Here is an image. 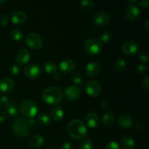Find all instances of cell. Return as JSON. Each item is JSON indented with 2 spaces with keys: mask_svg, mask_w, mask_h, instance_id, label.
<instances>
[{
  "mask_svg": "<svg viewBox=\"0 0 149 149\" xmlns=\"http://www.w3.org/2000/svg\"><path fill=\"white\" fill-rule=\"evenodd\" d=\"M64 95L68 100L74 101L81 95V90L77 86H68L65 89Z\"/></svg>",
  "mask_w": 149,
  "mask_h": 149,
  "instance_id": "obj_9",
  "label": "cell"
},
{
  "mask_svg": "<svg viewBox=\"0 0 149 149\" xmlns=\"http://www.w3.org/2000/svg\"><path fill=\"white\" fill-rule=\"evenodd\" d=\"M122 145L125 149H134L135 147V141L130 136H125L122 138Z\"/></svg>",
  "mask_w": 149,
  "mask_h": 149,
  "instance_id": "obj_23",
  "label": "cell"
},
{
  "mask_svg": "<svg viewBox=\"0 0 149 149\" xmlns=\"http://www.w3.org/2000/svg\"><path fill=\"white\" fill-rule=\"evenodd\" d=\"M43 68L45 72L48 74H54L57 71L56 64L53 62H50V61L45 63Z\"/></svg>",
  "mask_w": 149,
  "mask_h": 149,
  "instance_id": "obj_26",
  "label": "cell"
},
{
  "mask_svg": "<svg viewBox=\"0 0 149 149\" xmlns=\"http://www.w3.org/2000/svg\"><path fill=\"white\" fill-rule=\"evenodd\" d=\"M118 124L122 129H130L133 125V120L129 114H122L118 119Z\"/></svg>",
  "mask_w": 149,
  "mask_h": 149,
  "instance_id": "obj_18",
  "label": "cell"
},
{
  "mask_svg": "<svg viewBox=\"0 0 149 149\" xmlns=\"http://www.w3.org/2000/svg\"><path fill=\"white\" fill-rule=\"evenodd\" d=\"M11 22L15 25H22L26 22V15L21 11L14 12L10 15Z\"/></svg>",
  "mask_w": 149,
  "mask_h": 149,
  "instance_id": "obj_19",
  "label": "cell"
},
{
  "mask_svg": "<svg viewBox=\"0 0 149 149\" xmlns=\"http://www.w3.org/2000/svg\"><path fill=\"white\" fill-rule=\"evenodd\" d=\"M19 111L21 114L27 119H31L36 115L38 107L36 103L32 100H25L20 104Z\"/></svg>",
  "mask_w": 149,
  "mask_h": 149,
  "instance_id": "obj_4",
  "label": "cell"
},
{
  "mask_svg": "<svg viewBox=\"0 0 149 149\" xmlns=\"http://www.w3.org/2000/svg\"><path fill=\"white\" fill-rule=\"evenodd\" d=\"M138 50V45L135 42L129 40L125 42L122 46V51L125 55L131 56L137 53Z\"/></svg>",
  "mask_w": 149,
  "mask_h": 149,
  "instance_id": "obj_10",
  "label": "cell"
},
{
  "mask_svg": "<svg viewBox=\"0 0 149 149\" xmlns=\"http://www.w3.org/2000/svg\"><path fill=\"white\" fill-rule=\"evenodd\" d=\"M7 113H8L11 117H15V116H17V113H18L19 112V108L18 106H17V103L10 102V103L7 107Z\"/></svg>",
  "mask_w": 149,
  "mask_h": 149,
  "instance_id": "obj_25",
  "label": "cell"
},
{
  "mask_svg": "<svg viewBox=\"0 0 149 149\" xmlns=\"http://www.w3.org/2000/svg\"><path fill=\"white\" fill-rule=\"evenodd\" d=\"M114 122V114L111 111H107L102 117V125L105 127H110Z\"/></svg>",
  "mask_w": 149,
  "mask_h": 149,
  "instance_id": "obj_21",
  "label": "cell"
},
{
  "mask_svg": "<svg viewBox=\"0 0 149 149\" xmlns=\"http://www.w3.org/2000/svg\"><path fill=\"white\" fill-rule=\"evenodd\" d=\"M105 149H120V147H119V143L116 141H110L106 145Z\"/></svg>",
  "mask_w": 149,
  "mask_h": 149,
  "instance_id": "obj_38",
  "label": "cell"
},
{
  "mask_svg": "<svg viewBox=\"0 0 149 149\" xmlns=\"http://www.w3.org/2000/svg\"><path fill=\"white\" fill-rule=\"evenodd\" d=\"M10 36L14 41L19 42L23 38V31L19 29H14L10 32Z\"/></svg>",
  "mask_w": 149,
  "mask_h": 149,
  "instance_id": "obj_28",
  "label": "cell"
},
{
  "mask_svg": "<svg viewBox=\"0 0 149 149\" xmlns=\"http://www.w3.org/2000/svg\"><path fill=\"white\" fill-rule=\"evenodd\" d=\"M71 80L72 81V83L79 85V84H82L83 81H84V78H83L82 75L81 74L76 73V74H74L71 76Z\"/></svg>",
  "mask_w": 149,
  "mask_h": 149,
  "instance_id": "obj_31",
  "label": "cell"
},
{
  "mask_svg": "<svg viewBox=\"0 0 149 149\" xmlns=\"http://www.w3.org/2000/svg\"><path fill=\"white\" fill-rule=\"evenodd\" d=\"M100 71V65L97 62H90L86 65L84 73L89 77H95Z\"/></svg>",
  "mask_w": 149,
  "mask_h": 149,
  "instance_id": "obj_15",
  "label": "cell"
},
{
  "mask_svg": "<svg viewBox=\"0 0 149 149\" xmlns=\"http://www.w3.org/2000/svg\"><path fill=\"white\" fill-rule=\"evenodd\" d=\"M64 116V112L62 108L59 106H55L52 109L50 112V116L54 121L56 122H60L62 120Z\"/></svg>",
  "mask_w": 149,
  "mask_h": 149,
  "instance_id": "obj_22",
  "label": "cell"
},
{
  "mask_svg": "<svg viewBox=\"0 0 149 149\" xmlns=\"http://www.w3.org/2000/svg\"><path fill=\"white\" fill-rule=\"evenodd\" d=\"M84 90L88 95L91 97H97L101 93V86L96 80H88L84 84Z\"/></svg>",
  "mask_w": 149,
  "mask_h": 149,
  "instance_id": "obj_7",
  "label": "cell"
},
{
  "mask_svg": "<svg viewBox=\"0 0 149 149\" xmlns=\"http://www.w3.org/2000/svg\"><path fill=\"white\" fill-rule=\"evenodd\" d=\"M138 57L143 63H148L149 61V54L147 51H141L138 54Z\"/></svg>",
  "mask_w": 149,
  "mask_h": 149,
  "instance_id": "obj_35",
  "label": "cell"
},
{
  "mask_svg": "<svg viewBox=\"0 0 149 149\" xmlns=\"http://www.w3.org/2000/svg\"><path fill=\"white\" fill-rule=\"evenodd\" d=\"M63 93L59 87L56 86H50L45 89L42 93V99L47 104L51 106H57L63 100Z\"/></svg>",
  "mask_w": 149,
  "mask_h": 149,
  "instance_id": "obj_2",
  "label": "cell"
},
{
  "mask_svg": "<svg viewBox=\"0 0 149 149\" xmlns=\"http://www.w3.org/2000/svg\"><path fill=\"white\" fill-rule=\"evenodd\" d=\"M84 49L87 54L97 55L102 51L103 46L100 40L95 38H90L84 42Z\"/></svg>",
  "mask_w": 149,
  "mask_h": 149,
  "instance_id": "obj_5",
  "label": "cell"
},
{
  "mask_svg": "<svg viewBox=\"0 0 149 149\" xmlns=\"http://www.w3.org/2000/svg\"><path fill=\"white\" fill-rule=\"evenodd\" d=\"M100 106H101V109L104 111H108L110 108V103H109V101L107 100H103L101 102V104H100Z\"/></svg>",
  "mask_w": 149,
  "mask_h": 149,
  "instance_id": "obj_41",
  "label": "cell"
},
{
  "mask_svg": "<svg viewBox=\"0 0 149 149\" xmlns=\"http://www.w3.org/2000/svg\"><path fill=\"white\" fill-rule=\"evenodd\" d=\"M8 23V17L6 15H1L0 16V26L3 27L5 26Z\"/></svg>",
  "mask_w": 149,
  "mask_h": 149,
  "instance_id": "obj_40",
  "label": "cell"
},
{
  "mask_svg": "<svg viewBox=\"0 0 149 149\" xmlns=\"http://www.w3.org/2000/svg\"><path fill=\"white\" fill-rule=\"evenodd\" d=\"M125 15L127 20L135 21L140 15V10L138 6L135 4H130L125 8Z\"/></svg>",
  "mask_w": 149,
  "mask_h": 149,
  "instance_id": "obj_13",
  "label": "cell"
},
{
  "mask_svg": "<svg viewBox=\"0 0 149 149\" xmlns=\"http://www.w3.org/2000/svg\"><path fill=\"white\" fill-rule=\"evenodd\" d=\"M20 66L17 65H13L10 70V74H11L12 76H14V77H16V76L18 75V74H20Z\"/></svg>",
  "mask_w": 149,
  "mask_h": 149,
  "instance_id": "obj_37",
  "label": "cell"
},
{
  "mask_svg": "<svg viewBox=\"0 0 149 149\" xmlns=\"http://www.w3.org/2000/svg\"><path fill=\"white\" fill-rule=\"evenodd\" d=\"M15 87V84L13 79L5 77L0 80V92L4 93H10L14 90Z\"/></svg>",
  "mask_w": 149,
  "mask_h": 149,
  "instance_id": "obj_11",
  "label": "cell"
},
{
  "mask_svg": "<svg viewBox=\"0 0 149 149\" xmlns=\"http://www.w3.org/2000/svg\"><path fill=\"white\" fill-rule=\"evenodd\" d=\"M143 27L144 29H146V31L147 32H148L149 31V20H146L145 22H144Z\"/></svg>",
  "mask_w": 149,
  "mask_h": 149,
  "instance_id": "obj_46",
  "label": "cell"
},
{
  "mask_svg": "<svg viewBox=\"0 0 149 149\" xmlns=\"http://www.w3.org/2000/svg\"><path fill=\"white\" fill-rule=\"evenodd\" d=\"M148 71V68L146 65L143 64H139L135 68V71L137 74H140V75H143L146 74Z\"/></svg>",
  "mask_w": 149,
  "mask_h": 149,
  "instance_id": "obj_33",
  "label": "cell"
},
{
  "mask_svg": "<svg viewBox=\"0 0 149 149\" xmlns=\"http://www.w3.org/2000/svg\"><path fill=\"white\" fill-rule=\"evenodd\" d=\"M31 55L26 49H19L15 54V61L19 65H25L30 61Z\"/></svg>",
  "mask_w": 149,
  "mask_h": 149,
  "instance_id": "obj_17",
  "label": "cell"
},
{
  "mask_svg": "<svg viewBox=\"0 0 149 149\" xmlns=\"http://www.w3.org/2000/svg\"><path fill=\"white\" fill-rule=\"evenodd\" d=\"M138 4L141 9L147 10L149 7V0H140Z\"/></svg>",
  "mask_w": 149,
  "mask_h": 149,
  "instance_id": "obj_39",
  "label": "cell"
},
{
  "mask_svg": "<svg viewBox=\"0 0 149 149\" xmlns=\"http://www.w3.org/2000/svg\"><path fill=\"white\" fill-rule=\"evenodd\" d=\"M80 6L84 10H91L94 7V2L92 0H81Z\"/></svg>",
  "mask_w": 149,
  "mask_h": 149,
  "instance_id": "obj_30",
  "label": "cell"
},
{
  "mask_svg": "<svg viewBox=\"0 0 149 149\" xmlns=\"http://www.w3.org/2000/svg\"><path fill=\"white\" fill-rule=\"evenodd\" d=\"M141 87L145 91L148 92L149 90V77H145L141 81Z\"/></svg>",
  "mask_w": 149,
  "mask_h": 149,
  "instance_id": "obj_36",
  "label": "cell"
},
{
  "mask_svg": "<svg viewBox=\"0 0 149 149\" xmlns=\"http://www.w3.org/2000/svg\"><path fill=\"white\" fill-rule=\"evenodd\" d=\"M72 144L70 142H64L61 145V149H72Z\"/></svg>",
  "mask_w": 149,
  "mask_h": 149,
  "instance_id": "obj_43",
  "label": "cell"
},
{
  "mask_svg": "<svg viewBox=\"0 0 149 149\" xmlns=\"http://www.w3.org/2000/svg\"><path fill=\"white\" fill-rule=\"evenodd\" d=\"M127 67V62L122 58H118L114 63V68L117 71H125Z\"/></svg>",
  "mask_w": 149,
  "mask_h": 149,
  "instance_id": "obj_27",
  "label": "cell"
},
{
  "mask_svg": "<svg viewBox=\"0 0 149 149\" xmlns=\"http://www.w3.org/2000/svg\"><path fill=\"white\" fill-rule=\"evenodd\" d=\"M54 78L56 80H60L61 78H62V74L59 71H56V72L54 74Z\"/></svg>",
  "mask_w": 149,
  "mask_h": 149,
  "instance_id": "obj_45",
  "label": "cell"
},
{
  "mask_svg": "<svg viewBox=\"0 0 149 149\" xmlns=\"http://www.w3.org/2000/svg\"><path fill=\"white\" fill-rule=\"evenodd\" d=\"M12 130L15 136L18 138H26L31 132L29 126V119L25 118H16L12 125Z\"/></svg>",
  "mask_w": 149,
  "mask_h": 149,
  "instance_id": "obj_3",
  "label": "cell"
},
{
  "mask_svg": "<svg viewBox=\"0 0 149 149\" xmlns=\"http://www.w3.org/2000/svg\"><path fill=\"white\" fill-rule=\"evenodd\" d=\"M93 143L89 138H86L81 142L79 145V149H93Z\"/></svg>",
  "mask_w": 149,
  "mask_h": 149,
  "instance_id": "obj_32",
  "label": "cell"
},
{
  "mask_svg": "<svg viewBox=\"0 0 149 149\" xmlns=\"http://www.w3.org/2000/svg\"><path fill=\"white\" fill-rule=\"evenodd\" d=\"M59 68L64 74H69L77 68V63L72 59H65L60 63Z\"/></svg>",
  "mask_w": 149,
  "mask_h": 149,
  "instance_id": "obj_12",
  "label": "cell"
},
{
  "mask_svg": "<svg viewBox=\"0 0 149 149\" xmlns=\"http://www.w3.org/2000/svg\"><path fill=\"white\" fill-rule=\"evenodd\" d=\"M68 135L75 140H81L87 135V128L85 124L77 119H72L68 125Z\"/></svg>",
  "mask_w": 149,
  "mask_h": 149,
  "instance_id": "obj_1",
  "label": "cell"
},
{
  "mask_svg": "<svg viewBox=\"0 0 149 149\" xmlns=\"http://www.w3.org/2000/svg\"><path fill=\"white\" fill-rule=\"evenodd\" d=\"M93 22L100 26H105L110 22V17L104 12H99L93 16Z\"/></svg>",
  "mask_w": 149,
  "mask_h": 149,
  "instance_id": "obj_16",
  "label": "cell"
},
{
  "mask_svg": "<svg viewBox=\"0 0 149 149\" xmlns=\"http://www.w3.org/2000/svg\"><path fill=\"white\" fill-rule=\"evenodd\" d=\"M23 72L26 77L31 79H35L40 77L42 74V68L36 63H31L25 67Z\"/></svg>",
  "mask_w": 149,
  "mask_h": 149,
  "instance_id": "obj_8",
  "label": "cell"
},
{
  "mask_svg": "<svg viewBox=\"0 0 149 149\" xmlns=\"http://www.w3.org/2000/svg\"><path fill=\"white\" fill-rule=\"evenodd\" d=\"M24 42L29 48L34 50L41 49L43 46V40L42 37L36 33H29L25 38Z\"/></svg>",
  "mask_w": 149,
  "mask_h": 149,
  "instance_id": "obj_6",
  "label": "cell"
},
{
  "mask_svg": "<svg viewBox=\"0 0 149 149\" xmlns=\"http://www.w3.org/2000/svg\"><path fill=\"white\" fill-rule=\"evenodd\" d=\"M7 119V113L4 111H0V124L3 123Z\"/></svg>",
  "mask_w": 149,
  "mask_h": 149,
  "instance_id": "obj_42",
  "label": "cell"
},
{
  "mask_svg": "<svg viewBox=\"0 0 149 149\" xmlns=\"http://www.w3.org/2000/svg\"><path fill=\"white\" fill-rule=\"evenodd\" d=\"M132 126L134 127V129L136 130H141L143 128V125L141 122H136L135 124L133 123Z\"/></svg>",
  "mask_w": 149,
  "mask_h": 149,
  "instance_id": "obj_44",
  "label": "cell"
},
{
  "mask_svg": "<svg viewBox=\"0 0 149 149\" xmlns=\"http://www.w3.org/2000/svg\"><path fill=\"white\" fill-rule=\"evenodd\" d=\"M10 103L8 97L3 95L0 97V108L1 109H7L8 105Z\"/></svg>",
  "mask_w": 149,
  "mask_h": 149,
  "instance_id": "obj_34",
  "label": "cell"
},
{
  "mask_svg": "<svg viewBox=\"0 0 149 149\" xmlns=\"http://www.w3.org/2000/svg\"><path fill=\"white\" fill-rule=\"evenodd\" d=\"M6 2V0H0V4H3Z\"/></svg>",
  "mask_w": 149,
  "mask_h": 149,
  "instance_id": "obj_47",
  "label": "cell"
},
{
  "mask_svg": "<svg viewBox=\"0 0 149 149\" xmlns=\"http://www.w3.org/2000/svg\"><path fill=\"white\" fill-rule=\"evenodd\" d=\"M36 122L38 124L41 125L42 126H47L50 124L51 119L49 115L47 113H39L37 116V119H36Z\"/></svg>",
  "mask_w": 149,
  "mask_h": 149,
  "instance_id": "obj_24",
  "label": "cell"
},
{
  "mask_svg": "<svg viewBox=\"0 0 149 149\" xmlns=\"http://www.w3.org/2000/svg\"><path fill=\"white\" fill-rule=\"evenodd\" d=\"M45 143V139L43 136L39 134H35L33 135L29 140V144L32 148H39L42 146Z\"/></svg>",
  "mask_w": 149,
  "mask_h": 149,
  "instance_id": "obj_20",
  "label": "cell"
},
{
  "mask_svg": "<svg viewBox=\"0 0 149 149\" xmlns=\"http://www.w3.org/2000/svg\"><path fill=\"white\" fill-rule=\"evenodd\" d=\"M113 39V34L111 31H106L103 32L101 35H100V42H103L105 44L110 43Z\"/></svg>",
  "mask_w": 149,
  "mask_h": 149,
  "instance_id": "obj_29",
  "label": "cell"
},
{
  "mask_svg": "<svg viewBox=\"0 0 149 149\" xmlns=\"http://www.w3.org/2000/svg\"><path fill=\"white\" fill-rule=\"evenodd\" d=\"M84 122L89 127L95 129L100 124V118L95 112H90L84 117Z\"/></svg>",
  "mask_w": 149,
  "mask_h": 149,
  "instance_id": "obj_14",
  "label": "cell"
},
{
  "mask_svg": "<svg viewBox=\"0 0 149 149\" xmlns=\"http://www.w3.org/2000/svg\"><path fill=\"white\" fill-rule=\"evenodd\" d=\"M128 1H130V2H132V3H134V2H136L138 0H128Z\"/></svg>",
  "mask_w": 149,
  "mask_h": 149,
  "instance_id": "obj_48",
  "label": "cell"
}]
</instances>
